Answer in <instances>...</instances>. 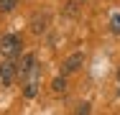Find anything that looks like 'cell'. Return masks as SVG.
<instances>
[{"label": "cell", "mask_w": 120, "mask_h": 115, "mask_svg": "<svg viewBox=\"0 0 120 115\" xmlns=\"http://www.w3.org/2000/svg\"><path fill=\"white\" fill-rule=\"evenodd\" d=\"M74 115H90V102H82L79 107H77V113Z\"/></svg>", "instance_id": "cell-9"}, {"label": "cell", "mask_w": 120, "mask_h": 115, "mask_svg": "<svg viewBox=\"0 0 120 115\" xmlns=\"http://www.w3.org/2000/svg\"><path fill=\"white\" fill-rule=\"evenodd\" d=\"M46 23H49V15H46V13H41L38 18L31 21V28H33L36 33H44V31H46Z\"/></svg>", "instance_id": "cell-5"}, {"label": "cell", "mask_w": 120, "mask_h": 115, "mask_svg": "<svg viewBox=\"0 0 120 115\" xmlns=\"http://www.w3.org/2000/svg\"><path fill=\"white\" fill-rule=\"evenodd\" d=\"M18 51H21V38L18 36L8 33V36L0 38V56H18Z\"/></svg>", "instance_id": "cell-1"}, {"label": "cell", "mask_w": 120, "mask_h": 115, "mask_svg": "<svg viewBox=\"0 0 120 115\" xmlns=\"http://www.w3.org/2000/svg\"><path fill=\"white\" fill-rule=\"evenodd\" d=\"M118 82H120V69H118Z\"/></svg>", "instance_id": "cell-10"}, {"label": "cell", "mask_w": 120, "mask_h": 115, "mask_svg": "<svg viewBox=\"0 0 120 115\" xmlns=\"http://www.w3.org/2000/svg\"><path fill=\"white\" fill-rule=\"evenodd\" d=\"M15 5H18V0H0V10L3 13H10Z\"/></svg>", "instance_id": "cell-7"}, {"label": "cell", "mask_w": 120, "mask_h": 115, "mask_svg": "<svg viewBox=\"0 0 120 115\" xmlns=\"http://www.w3.org/2000/svg\"><path fill=\"white\" fill-rule=\"evenodd\" d=\"M51 90L56 92V95H64V92H67V79H64V77H56V79L51 82Z\"/></svg>", "instance_id": "cell-6"}, {"label": "cell", "mask_w": 120, "mask_h": 115, "mask_svg": "<svg viewBox=\"0 0 120 115\" xmlns=\"http://www.w3.org/2000/svg\"><path fill=\"white\" fill-rule=\"evenodd\" d=\"M36 69V56L33 54H26L23 59H21V64L15 67V74L21 77V79H28V74Z\"/></svg>", "instance_id": "cell-2"}, {"label": "cell", "mask_w": 120, "mask_h": 115, "mask_svg": "<svg viewBox=\"0 0 120 115\" xmlns=\"http://www.w3.org/2000/svg\"><path fill=\"white\" fill-rule=\"evenodd\" d=\"M82 61H84V56L79 54V51H74L72 56H67V61H64V74H72V72H77V69L82 67Z\"/></svg>", "instance_id": "cell-3"}, {"label": "cell", "mask_w": 120, "mask_h": 115, "mask_svg": "<svg viewBox=\"0 0 120 115\" xmlns=\"http://www.w3.org/2000/svg\"><path fill=\"white\" fill-rule=\"evenodd\" d=\"M13 77H15V64H13V61L3 64V67H0V87H8V84L13 82Z\"/></svg>", "instance_id": "cell-4"}, {"label": "cell", "mask_w": 120, "mask_h": 115, "mask_svg": "<svg viewBox=\"0 0 120 115\" xmlns=\"http://www.w3.org/2000/svg\"><path fill=\"white\" fill-rule=\"evenodd\" d=\"M110 26H112V31H115V33H120V13H115V15H112Z\"/></svg>", "instance_id": "cell-8"}]
</instances>
